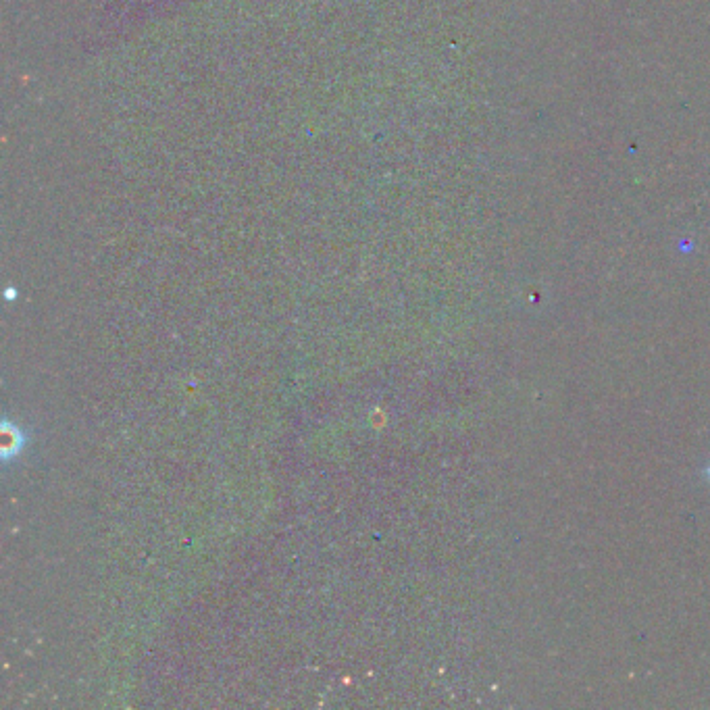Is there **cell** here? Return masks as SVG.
Instances as JSON below:
<instances>
[{
	"mask_svg": "<svg viewBox=\"0 0 710 710\" xmlns=\"http://www.w3.org/2000/svg\"><path fill=\"white\" fill-rule=\"evenodd\" d=\"M3 456L5 459H11V456L19 454L25 440H23V434L17 429V427H11L9 423H5L3 427Z\"/></svg>",
	"mask_w": 710,
	"mask_h": 710,
	"instance_id": "obj_1",
	"label": "cell"
}]
</instances>
